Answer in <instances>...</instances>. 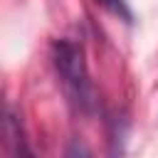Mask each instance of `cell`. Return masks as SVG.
Wrapping results in <instances>:
<instances>
[{
	"label": "cell",
	"mask_w": 158,
	"mask_h": 158,
	"mask_svg": "<svg viewBox=\"0 0 158 158\" xmlns=\"http://www.w3.org/2000/svg\"><path fill=\"white\" fill-rule=\"evenodd\" d=\"M52 59H54V69L62 79V86H64L69 101L79 111L89 114L94 109V86H91V79H89L84 49L77 42L57 40L52 44Z\"/></svg>",
	"instance_id": "1"
},
{
	"label": "cell",
	"mask_w": 158,
	"mask_h": 158,
	"mask_svg": "<svg viewBox=\"0 0 158 158\" xmlns=\"http://www.w3.org/2000/svg\"><path fill=\"white\" fill-rule=\"evenodd\" d=\"M101 7H106L109 12H114V15H118L121 20H126V22H133V15H131V10H128V5H126V0H96Z\"/></svg>",
	"instance_id": "2"
}]
</instances>
